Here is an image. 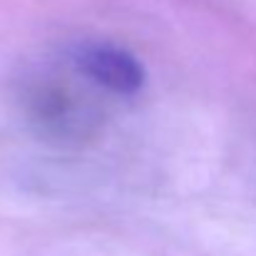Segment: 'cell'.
Here are the masks:
<instances>
[{
	"mask_svg": "<svg viewBox=\"0 0 256 256\" xmlns=\"http://www.w3.org/2000/svg\"><path fill=\"white\" fill-rule=\"evenodd\" d=\"M78 68L97 85L117 94H134L144 85L142 65L127 52L107 42H87L75 52Z\"/></svg>",
	"mask_w": 256,
	"mask_h": 256,
	"instance_id": "1",
	"label": "cell"
}]
</instances>
